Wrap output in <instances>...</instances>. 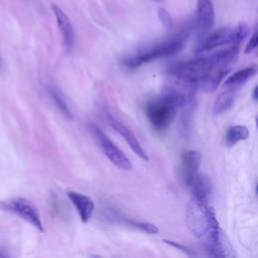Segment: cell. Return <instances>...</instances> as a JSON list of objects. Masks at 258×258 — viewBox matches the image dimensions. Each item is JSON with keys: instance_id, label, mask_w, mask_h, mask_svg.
Listing matches in <instances>:
<instances>
[{"instance_id": "1", "label": "cell", "mask_w": 258, "mask_h": 258, "mask_svg": "<svg viewBox=\"0 0 258 258\" xmlns=\"http://www.w3.org/2000/svg\"><path fill=\"white\" fill-rule=\"evenodd\" d=\"M189 28L190 27H185L168 39L140 49L138 52L124 60L125 66L129 68H137L160 57L171 56L178 53L185 46L186 40L190 33Z\"/></svg>"}, {"instance_id": "2", "label": "cell", "mask_w": 258, "mask_h": 258, "mask_svg": "<svg viewBox=\"0 0 258 258\" xmlns=\"http://www.w3.org/2000/svg\"><path fill=\"white\" fill-rule=\"evenodd\" d=\"M198 89L197 82L170 75L163 86L161 96L166 98L176 107H183L194 101Z\"/></svg>"}, {"instance_id": "3", "label": "cell", "mask_w": 258, "mask_h": 258, "mask_svg": "<svg viewBox=\"0 0 258 258\" xmlns=\"http://www.w3.org/2000/svg\"><path fill=\"white\" fill-rule=\"evenodd\" d=\"M220 67L214 53L209 56H201L185 61L174 63L169 68V75L178 76L195 82H199L209 73Z\"/></svg>"}, {"instance_id": "4", "label": "cell", "mask_w": 258, "mask_h": 258, "mask_svg": "<svg viewBox=\"0 0 258 258\" xmlns=\"http://www.w3.org/2000/svg\"><path fill=\"white\" fill-rule=\"evenodd\" d=\"M177 107L164 97L155 98L145 105V115L150 124L157 130L167 128L176 116Z\"/></svg>"}, {"instance_id": "5", "label": "cell", "mask_w": 258, "mask_h": 258, "mask_svg": "<svg viewBox=\"0 0 258 258\" xmlns=\"http://www.w3.org/2000/svg\"><path fill=\"white\" fill-rule=\"evenodd\" d=\"M209 202L191 196L185 211V222L194 236L202 238L208 230Z\"/></svg>"}, {"instance_id": "6", "label": "cell", "mask_w": 258, "mask_h": 258, "mask_svg": "<svg viewBox=\"0 0 258 258\" xmlns=\"http://www.w3.org/2000/svg\"><path fill=\"white\" fill-rule=\"evenodd\" d=\"M0 207L6 212L17 215L40 232L44 231L39 211L31 201L22 197H15L2 201Z\"/></svg>"}, {"instance_id": "7", "label": "cell", "mask_w": 258, "mask_h": 258, "mask_svg": "<svg viewBox=\"0 0 258 258\" xmlns=\"http://www.w3.org/2000/svg\"><path fill=\"white\" fill-rule=\"evenodd\" d=\"M90 131L102 152L114 165L124 170H130L132 168V163L129 158L109 139V137L98 126L91 124Z\"/></svg>"}, {"instance_id": "8", "label": "cell", "mask_w": 258, "mask_h": 258, "mask_svg": "<svg viewBox=\"0 0 258 258\" xmlns=\"http://www.w3.org/2000/svg\"><path fill=\"white\" fill-rule=\"evenodd\" d=\"M235 36H234V28L230 27H221L215 31H213L210 35L203 39V41L199 44L197 51L203 52L208 51L217 47H220L225 44L232 43L234 44Z\"/></svg>"}, {"instance_id": "9", "label": "cell", "mask_w": 258, "mask_h": 258, "mask_svg": "<svg viewBox=\"0 0 258 258\" xmlns=\"http://www.w3.org/2000/svg\"><path fill=\"white\" fill-rule=\"evenodd\" d=\"M106 118H107V122L124 138V140L130 146L132 151L136 155H138L142 160L148 161V156L145 153L144 149L142 148L140 142L138 141V139L134 135V133L129 128H127L123 123H121L115 117H113L111 114L106 113Z\"/></svg>"}, {"instance_id": "10", "label": "cell", "mask_w": 258, "mask_h": 258, "mask_svg": "<svg viewBox=\"0 0 258 258\" xmlns=\"http://www.w3.org/2000/svg\"><path fill=\"white\" fill-rule=\"evenodd\" d=\"M202 154L198 150H187L182 154L180 163V174L184 183L189 186L199 173Z\"/></svg>"}, {"instance_id": "11", "label": "cell", "mask_w": 258, "mask_h": 258, "mask_svg": "<svg viewBox=\"0 0 258 258\" xmlns=\"http://www.w3.org/2000/svg\"><path fill=\"white\" fill-rule=\"evenodd\" d=\"M52 11L56 18V22L63 39V45L66 47V50L70 52L74 47L75 38H76L73 24L69 16L58 6L52 5Z\"/></svg>"}, {"instance_id": "12", "label": "cell", "mask_w": 258, "mask_h": 258, "mask_svg": "<svg viewBox=\"0 0 258 258\" xmlns=\"http://www.w3.org/2000/svg\"><path fill=\"white\" fill-rule=\"evenodd\" d=\"M215 9L212 0H198L196 26L199 30L205 32L215 24Z\"/></svg>"}, {"instance_id": "13", "label": "cell", "mask_w": 258, "mask_h": 258, "mask_svg": "<svg viewBox=\"0 0 258 258\" xmlns=\"http://www.w3.org/2000/svg\"><path fill=\"white\" fill-rule=\"evenodd\" d=\"M67 195L72 204L75 206L81 221L83 223L89 222V220L92 218L95 209L94 201L90 197L74 190L68 191Z\"/></svg>"}, {"instance_id": "14", "label": "cell", "mask_w": 258, "mask_h": 258, "mask_svg": "<svg viewBox=\"0 0 258 258\" xmlns=\"http://www.w3.org/2000/svg\"><path fill=\"white\" fill-rule=\"evenodd\" d=\"M191 196L203 201L209 202L213 188L209 177L204 173H198L189 185Z\"/></svg>"}, {"instance_id": "15", "label": "cell", "mask_w": 258, "mask_h": 258, "mask_svg": "<svg viewBox=\"0 0 258 258\" xmlns=\"http://www.w3.org/2000/svg\"><path fill=\"white\" fill-rule=\"evenodd\" d=\"M228 71L226 68H219L215 69L211 73H209L207 76H205L203 79H201L197 84L198 88L203 89L206 92H213L215 91L218 86L220 85L221 81L225 78Z\"/></svg>"}, {"instance_id": "16", "label": "cell", "mask_w": 258, "mask_h": 258, "mask_svg": "<svg viewBox=\"0 0 258 258\" xmlns=\"http://www.w3.org/2000/svg\"><path fill=\"white\" fill-rule=\"evenodd\" d=\"M256 73H257L256 66H252V67H248L243 70H240V71L236 72L235 74L231 75L225 81V86L228 88H231V89L238 88V87L242 86L243 84H245L249 79L254 77L256 75Z\"/></svg>"}, {"instance_id": "17", "label": "cell", "mask_w": 258, "mask_h": 258, "mask_svg": "<svg viewBox=\"0 0 258 258\" xmlns=\"http://www.w3.org/2000/svg\"><path fill=\"white\" fill-rule=\"evenodd\" d=\"M235 102V92L234 89L229 88L227 91H224L216 99L213 106V113L215 115H220L227 112Z\"/></svg>"}, {"instance_id": "18", "label": "cell", "mask_w": 258, "mask_h": 258, "mask_svg": "<svg viewBox=\"0 0 258 258\" xmlns=\"http://www.w3.org/2000/svg\"><path fill=\"white\" fill-rule=\"evenodd\" d=\"M249 137V130L244 125H235L228 129L226 133V144L229 147L234 146L241 140H246Z\"/></svg>"}, {"instance_id": "19", "label": "cell", "mask_w": 258, "mask_h": 258, "mask_svg": "<svg viewBox=\"0 0 258 258\" xmlns=\"http://www.w3.org/2000/svg\"><path fill=\"white\" fill-rule=\"evenodd\" d=\"M49 94L55 104V106L57 107V109L59 110V112L68 119H72L73 115L71 113V110L69 109V107L67 106L66 102L63 101V99L61 98V96L58 94V92L56 90H54L53 88H49Z\"/></svg>"}, {"instance_id": "20", "label": "cell", "mask_w": 258, "mask_h": 258, "mask_svg": "<svg viewBox=\"0 0 258 258\" xmlns=\"http://www.w3.org/2000/svg\"><path fill=\"white\" fill-rule=\"evenodd\" d=\"M126 223L129 224L130 226H133L135 228H138L146 233L149 234H156L158 232V228L150 223L146 222H138V221H133V220H126Z\"/></svg>"}, {"instance_id": "21", "label": "cell", "mask_w": 258, "mask_h": 258, "mask_svg": "<svg viewBox=\"0 0 258 258\" xmlns=\"http://www.w3.org/2000/svg\"><path fill=\"white\" fill-rule=\"evenodd\" d=\"M248 33H249V28L245 23H240L236 27H234V36H235L234 44L239 45L246 38Z\"/></svg>"}, {"instance_id": "22", "label": "cell", "mask_w": 258, "mask_h": 258, "mask_svg": "<svg viewBox=\"0 0 258 258\" xmlns=\"http://www.w3.org/2000/svg\"><path fill=\"white\" fill-rule=\"evenodd\" d=\"M257 43H258V38H257V28L255 27L246 47H245V53H250L253 50H255V48L257 47Z\"/></svg>"}, {"instance_id": "23", "label": "cell", "mask_w": 258, "mask_h": 258, "mask_svg": "<svg viewBox=\"0 0 258 258\" xmlns=\"http://www.w3.org/2000/svg\"><path fill=\"white\" fill-rule=\"evenodd\" d=\"M163 242H165L166 244H168V245H170V246H172V247H174V248H176V249L182 251L183 253L187 254L188 256H194V255H195V253H194V251H192L191 249H189L188 247L183 246V245H181V244H179V243H176V242L170 241V240H163Z\"/></svg>"}, {"instance_id": "24", "label": "cell", "mask_w": 258, "mask_h": 258, "mask_svg": "<svg viewBox=\"0 0 258 258\" xmlns=\"http://www.w3.org/2000/svg\"><path fill=\"white\" fill-rule=\"evenodd\" d=\"M158 16L161 20V22L167 26V27H170L172 25V20L168 14V12L164 9V8H159L158 9Z\"/></svg>"}, {"instance_id": "25", "label": "cell", "mask_w": 258, "mask_h": 258, "mask_svg": "<svg viewBox=\"0 0 258 258\" xmlns=\"http://www.w3.org/2000/svg\"><path fill=\"white\" fill-rule=\"evenodd\" d=\"M252 97H253V100L256 101L257 100V87L254 88L253 90V93H252Z\"/></svg>"}]
</instances>
